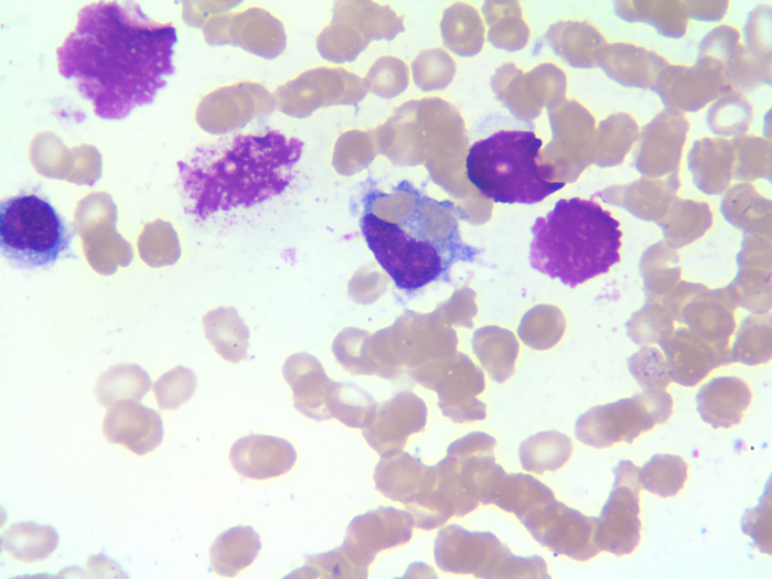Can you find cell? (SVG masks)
Wrapping results in <instances>:
<instances>
[{"mask_svg":"<svg viewBox=\"0 0 772 579\" xmlns=\"http://www.w3.org/2000/svg\"><path fill=\"white\" fill-rule=\"evenodd\" d=\"M427 411L416 398H400L386 405L363 428L366 442L380 455L387 457L403 451L410 435L426 425Z\"/></svg>","mask_w":772,"mask_h":579,"instance_id":"obj_15","label":"cell"},{"mask_svg":"<svg viewBox=\"0 0 772 579\" xmlns=\"http://www.w3.org/2000/svg\"><path fill=\"white\" fill-rule=\"evenodd\" d=\"M363 202L362 235L399 290L449 281L454 264L473 262L482 253L461 237L459 222L468 217L461 207L431 199L406 180L390 193L372 190Z\"/></svg>","mask_w":772,"mask_h":579,"instance_id":"obj_2","label":"cell"},{"mask_svg":"<svg viewBox=\"0 0 772 579\" xmlns=\"http://www.w3.org/2000/svg\"><path fill=\"white\" fill-rule=\"evenodd\" d=\"M435 560L444 572L472 573L476 578H550L546 561L537 555L521 557L490 532H470L458 524L442 527L435 540Z\"/></svg>","mask_w":772,"mask_h":579,"instance_id":"obj_7","label":"cell"},{"mask_svg":"<svg viewBox=\"0 0 772 579\" xmlns=\"http://www.w3.org/2000/svg\"><path fill=\"white\" fill-rule=\"evenodd\" d=\"M543 141L533 131L500 130L474 142L467 156V176L495 203L535 204L565 186L550 169L536 162Z\"/></svg>","mask_w":772,"mask_h":579,"instance_id":"obj_5","label":"cell"},{"mask_svg":"<svg viewBox=\"0 0 772 579\" xmlns=\"http://www.w3.org/2000/svg\"><path fill=\"white\" fill-rule=\"evenodd\" d=\"M658 344L667 357L672 380L688 387L699 383L712 368L733 362L729 346L710 343L683 328Z\"/></svg>","mask_w":772,"mask_h":579,"instance_id":"obj_12","label":"cell"},{"mask_svg":"<svg viewBox=\"0 0 772 579\" xmlns=\"http://www.w3.org/2000/svg\"><path fill=\"white\" fill-rule=\"evenodd\" d=\"M614 483L598 517L597 543L616 556L635 550L641 539L640 468L629 460L613 468Z\"/></svg>","mask_w":772,"mask_h":579,"instance_id":"obj_10","label":"cell"},{"mask_svg":"<svg viewBox=\"0 0 772 579\" xmlns=\"http://www.w3.org/2000/svg\"><path fill=\"white\" fill-rule=\"evenodd\" d=\"M480 502L514 513L522 521L535 507L555 498L554 492L529 474L511 473L494 463L478 481Z\"/></svg>","mask_w":772,"mask_h":579,"instance_id":"obj_13","label":"cell"},{"mask_svg":"<svg viewBox=\"0 0 772 579\" xmlns=\"http://www.w3.org/2000/svg\"><path fill=\"white\" fill-rule=\"evenodd\" d=\"M436 478L435 465H426L408 452L382 457L374 472L375 487L405 506L416 501Z\"/></svg>","mask_w":772,"mask_h":579,"instance_id":"obj_17","label":"cell"},{"mask_svg":"<svg viewBox=\"0 0 772 579\" xmlns=\"http://www.w3.org/2000/svg\"><path fill=\"white\" fill-rule=\"evenodd\" d=\"M190 373L173 371L156 384V397L161 408L174 409L185 401L193 390Z\"/></svg>","mask_w":772,"mask_h":579,"instance_id":"obj_29","label":"cell"},{"mask_svg":"<svg viewBox=\"0 0 772 579\" xmlns=\"http://www.w3.org/2000/svg\"><path fill=\"white\" fill-rule=\"evenodd\" d=\"M103 433L109 442L143 455L161 444L163 426L156 411L141 405L121 404L107 412Z\"/></svg>","mask_w":772,"mask_h":579,"instance_id":"obj_16","label":"cell"},{"mask_svg":"<svg viewBox=\"0 0 772 579\" xmlns=\"http://www.w3.org/2000/svg\"><path fill=\"white\" fill-rule=\"evenodd\" d=\"M260 548V537L250 526L232 527L212 544L211 567L219 576L234 577L253 564Z\"/></svg>","mask_w":772,"mask_h":579,"instance_id":"obj_19","label":"cell"},{"mask_svg":"<svg viewBox=\"0 0 772 579\" xmlns=\"http://www.w3.org/2000/svg\"><path fill=\"white\" fill-rule=\"evenodd\" d=\"M733 362L755 365L771 358V328L764 321L747 319L737 333L732 351Z\"/></svg>","mask_w":772,"mask_h":579,"instance_id":"obj_23","label":"cell"},{"mask_svg":"<svg viewBox=\"0 0 772 579\" xmlns=\"http://www.w3.org/2000/svg\"><path fill=\"white\" fill-rule=\"evenodd\" d=\"M672 319L668 312L643 309L626 323L628 335L640 345L660 343L672 334Z\"/></svg>","mask_w":772,"mask_h":579,"instance_id":"obj_28","label":"cell"},{"mask_svg":"<svg viewBox=\"0 0 772 579\" xmlns=\"http://www.w3.org/2000/svg\"><path fill=\"white\" fill-rule=\"evenodd\" d=\"M72 232L50 202L20 193L0 203V249L13 266L46 268L69 248Z\"/></svg>","mask_w":772,"mask_h":579,"instance_id":"obj_6","label":"cell"},{"mask_svg":"<svg viewBox=\"0 0 772 579\" xmlns=\"http://www.w3.org/2000/svg\"><path fill=\"white\" fill-rule=\"evenodd\" d=\"M176 30L133 1H97L77 13L75 29L56 49L58 73L74 79L94 114L108 120L150 105L174 73Z\"/></svg>","mask_w":772,"mask_h":579,"instance_id":"obj_1","label":"cell"},{"mask_svg":"<svg viewBox=\"0 0 772 579\" xmlns=\"http://www.w3.org/2000/svg\"><path fill=\"white\" fill-rule=\"evenodd\" d=\"M571 453V439L556 430L537 432L525 439L518 449L522 468L536 474L560 469Z\"/></svg>","mask_w":772,"mask_h":579,"instance_id":"obj_21","label":"cell"},{"mask_svg":"<svg viewBox=\"0 0 772 579\" xmlns=\"http://www.w3.org/2000/svg\"><path fill=\"white\" fill-rule=\"evenodd\" d=\"M288 577L364 579L368 573L360 569L340 546L328 553L305 556L304 566Z\"/></svg>","mask_w":772,"mask_h":579,"instance_id":"obj_25","label":"cell"},{"mask_svg":"<svg viewBox=\"0 0 772 579\" xmlns=\"http://www.w3.org/2000/svg\"><path fill=\"white\" fill-rule=\"evenodd\" d=\"M629 368L645 393L662 392L672 380L667 362L654 347H643L632 355Z\"/></svg>","mask_w":772,"mask_h":579,"instance_id":"obj_26","label":"cell"},{"mask_svg":"<svg viewBox=\"0 0 772 579\" xmlns=\"http://www.w3.org/2000/svg\"><path fill=\"white\" fill-rule=\"evenodd\" d=\"M87 568L92 572L90 577H106L104 572H108L110 577H117V575L112 572H118L122 577H127V575L122 573L124 571L119 568L117 562L105 556L89 557Z\"/></svg>","mask_w":772,"mask_h":579,"instance_id":"obj_30","label":"cell"},{"mask_svg":"<svg viewBox=\"0 0 772 579\" xmlns=\"http://www.w3.org/2000/svg\"><path fill=\"white\" fill-rule=\"evenodd\" d=\"M672 410L668 393H643L591 408L578 418L575 435L582 443L597 449L622 441L630 443L656 423L665 422Z\"/></svg>","mask_w":772,"mask_h":579,"instance_id":"obj_8","label":"cell"},{"mask_svg":"<svg viewBox=\"0 0 772 579\" xmlns=\"http://www.w3.org/2000/svg\"><path fill=\"white\" fill-rule=\"evenodd\" d=\"M697 410L712 428H730L739 423L751 401L748 385L737 377H719L704 385L697 396Z\"/></svg>","mask_w":772,"mask_h":579,"instance_id":"obj_18","label":"cell"},{"mask_svg":"<svg viewBox=\"0 0 772 579\" xmlns=\"http://www.w3.org/2000/svg\"><path fill=\"white\" fill-rule=\"evenodd\" d=\"M521 523L556 556L587 561L601 553L597 543L598 517L587 516L555 498L532 510Z\"/></svg>","mask_w":772,"mask_h":579,"instance_id":"obj_9","label":"cell"},{"mask_svg":"<svg viewBox=\"0 0 772 579\" xmlns=\"http://www.w3.org/2000/svg\"><path fill=\"white\" fill-rule=\"evenodd\" d=\"M740 526L752 538L754 546L762 553L771 555V480L769 479L759 504L744 512Z\"/></svg>","mask_w":772,"mask_h":579,"instance_id":"obj_27","label":"cell"},{"mask_svg":"<svg viewBox=\"0 0 772 579\" xmlns=\"http://www.w3.org/2000/svg\"><path fill=\"white\" fill-rule=\"evenodd\" d=\"M228 457L232 467L240 475L266 480L290 471L296 463L297 452L286 439L248 435L233 443Z\"/></svg>","mask_w":772,"mask_h":579,"instance_id":"obj_14","label":"cell"},{"mask_svg":"<svg viewBox=\"0 0 772 579\" xmlns=\"http://www.w3.org/2000/svg\"><path fill=\"white\" fill-rule=\"evenodd\" d=\"M57 544L58 535L52 526L31 521L12 524L1 535L2 550L26 564L47 558Z\"/></svg>","mask_w":772,"mask_h":579,"instance_id":"obj_20","label":"cell"},{"mask_svg":"<svg viewBox=\"0 0 772 579\" xmlns=\"http://www.w3.org/2000/svg\"><path fill=\"white\" fill-rule=\"evenodd\" d=\"M414 526L409 512L380 506L351 521L341 547L360 569L368 573L376 554L407 544Z\"/></svg>","mask_w":772,"mask_h":579,"instance_id":"obj_11","label":"cell"},{"mask_svg":"<svg viewBox=\"0 0 772 579\" xmlns=\"http://www.w3.org/2000/svg\"><path fill=\"white\" fill-rule=\"evenodd\" d=\"M303 142L278 130L237 135L178 162L186 212L205 219L250 207L282 193L293 178Z\"/></svg>","mask_w":772,"mask_h":579,"instance_id":"obj_3","label":"cell"},{"mask_svg":"<svg viewBox=\"0 0 772 579\" xmlns=\"http://www.w3.org/2000/svg\"><path fill=\"white\" fill-rule=\"evenodd\" d=\"M149 388L147 375L137 366L124 365L111 368L98 382L96 394L99 403L108 406L121 396L141 398Z\"/></svg>","mask_w":772,"mask_h":579,"instance_id":"obj_24","label":"cell"},{"mask_svg":"<svg viewBox=\"0 0 772 579\" xmlns=\"http://www.w3.org/2000/svg\"><path fill=\"white\" fill-rule=\"evenodd\" d=\"M619 225L609 211L592 200L560 199L530 228V266L576 288L620 261Z\"/></svg>","mask_w":772,"mask_h":579,"instance_id":"obj_4","label":"cell"},{"mask_svg":"<svg viewBox=\"0 0 772 579\" xmlns=\"http://www.w3.org/2000/svg\"><path fill=\"white\" fill-rule=\"evenodd\" d=\"M641 486L662 497L676 495L687 479V464L675 454H654L641 469Z\"/></svg>","mask_w":772,"mask_h":579,"instance_id":"obj_22","label":"cell"}]
</instances>
